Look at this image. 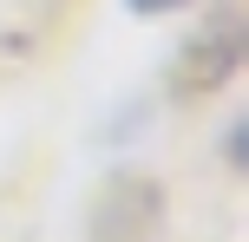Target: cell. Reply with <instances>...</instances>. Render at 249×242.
Segmentation results:
<instances>
[{"instance_id": "cell-1", "label": "cell", "mask_w": 249, "mask_h": 242, "mask_svg": "<svg viewBox=\"0 0 249 242\" xmlns=\"http://www.w3.org/2000/svg\"><path fill=\"white\" fill-rule=\"evenodd\" d=\"M177 7H190V0H131V13H151V20L158 13H177Z\"/></svg>"}]
</instances>
